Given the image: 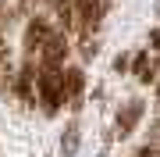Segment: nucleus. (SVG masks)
Returning <instances> with one entry per match:
<instances>
[{
    "label": "nucleus",
    "instance_id": "obj_1",
    "mask_svg": "<svg viewBox=\"0 0 160 157\" xmlns=\"http://www.w3.org/2000/svg\"><path fill=\"white\" fill-rule=\"evenodd\" d=\"M36 100L43 104L46 114H57L61 111V64H43L36 71Z\"/></svg>",
    "mask_w": 160,
    "mask_h": 157
},
{
    "label": "nucleus",
    "instance_id": "obj_2",
    "mask_svg": "<svg viewBox=\"0 0 160 157\" xmlns=\"http://www.w3.org/2000/svg\"><path fill=\"white\" fill-rule=\"evenodd\" d=\"M82 89H86V71L82 68H61V100L71 111L82 107Z\"/></svg>",
    "mask_w": 160,
    "mask_h": 157
},
{
    "label": "nucleus",
    "instance_id": "obj_3",
    "mask_svg": "<svg viewBox=\"0 0 160 157\" xmlns=\"http://www.w3.org/2000/svg\"><path fill=\"white\" fill-rule=\"evenodd\" d=\"M142 111H146V104L142 100H128L125 107L118 111V122H114V132L125 139V136H132V128L139 125V118H142Z\"/></svg>",
    "mask_w": 160,
    "mask_h": 157
},
{
    "label": "nucleus",
    "instance_id": "obj_4",
    "mask_svg": "<svg viewBox=\"0 0 160 157\" xmlns=\"http://www.w3.org/2000/svg\"><path fill=\"white\" fill-rule=\"evenodd\" d=\"M157 54H149V50H139L135 54V61H132V75H135V82H142V86H149V82L157 79Z\"/></svg>",
    "mask_w": 160,
    "mask_h": 157
},
{
    "label": "nucleus",
    "instance_id": "obj_5",
    "mask_svg": "<svg viewBox=\"0 0 160 157\" xmlns=\"http://www.w3.org/2000/svg\"><path fill=\"white\" fill-rule=\"evenodd\" d=\"M61 150H64V157H71L75 150H78V125H68V128H64V136H61Z\"/></svg>",
    "mask_w": 160,
    "mask_h": 157
},
{
    "label": "nucleus",
    "instance_id": "obj_6",
    "mask_svg": "<svg viewBox=\"0 0 160 157\" xmlns=\"http://www.w3.org/2000/svg\"><path fill=\"white\" fill-rule=\"evenodd\" d=\"M132 157H160V146H153V143H146V146H139Z\"/></svg>",
    "mask_w": 160,
    "mask_h": 157
},
{
    "label": "nucleus",
    "instance_id": "obj_7",
    "mask_svg": "<svg viewBox=\"0 0 160 157\" xmlns=\"http://www.w3.org/2000/svg\"><path fill=\"white\" fill-rule=\"evenodd\" d=\"M149 43H153V47H149V54H157V57H160V29L149 32Z\"/></svg>",
    "mask_w": 160,
    "mask_h": 157
},
{
    "label": "nucleus",
    "instance_id": "obj_8",
    "mask_svg": "<svg viewBox=\"0 0 160 157\" xmlns=\"http://www.w3.org/2000/svg\"><path fill=\"white\" fill-rule=\"evenodd\" d=\"M128 64H132V57H128V54H121V57L114 61V71H128Z\"/></svg>",
    "mask_w": 160,
    "mask_h": 157
},
{
    "label": "nucleus",
    "instance_id": "obj_9",
    "mask_svg": "<svg viewBox=\"0 0 160 157\" xmlns=\"http://www.w3.org/2000/svg\"><path fill=\"white\" fill-rule=\"evenodd\" d=\"M82 57H86V61H89V57H96V43H89V39L82 43Z\"/></svg>",
    "mask_w": 160,
    "mask_h": 157
},
{
    "label": "nucleus",
    "instance_id": "obj_10",
    "mask_svg": "<svg viewBox=\"0 0 160 157\" xmlns=\"http://www.w3.org/2000/svg\"><path fill=\"white\" fill-rule=\"evenodd\" d=\"M25 4H29V0H25Z\"/></svg>",
    "mask_w": 160,
    "mask_h": 157
}]
</instances>
